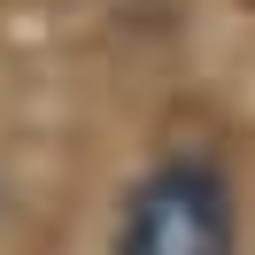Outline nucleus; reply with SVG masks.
<instances>
[{
    "label": "nucleus",
    "mask_w": 255,
    "mask_h": 255,
    "mask_svg": "<svg viewBox=\"0 0 255 255\" xmlns=\"http://www.w3.org/2000/svg\"><path fill=\"white\" fill-rule=\"evenodd\" d=\"M116 255H240V209L224 170L209 162H162L124 193Z\"/></svg>",
    "instance_id": "nucleus-1"
}]
</instances>
